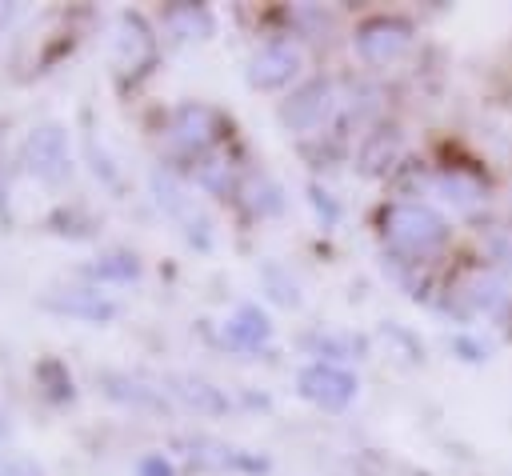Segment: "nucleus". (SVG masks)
Segmentation results:
<instances>
[{"mask_svg": "<svg viewBox=\"0 0 512 476\" xmlns=\"http://www.w3.org/2000/svg\"><path fill=\"white\" fill-rule=\"evenodd\" d=\"M384 236L412 256H428L448 240V224L428 204H392L384 208Z\"/></svg>", "mask_w": 512, "mask_h": 476, "instance_id": "nucleus-1", "label": "nucleus"}, {"mask_svg": "<svg viewBox=\"0 0 512 476\" xmlns=\"http://www.w3.org/2000/svg\"><path fill=\"white\" fill-rule=\"evenodd\" d=\"M356 48L364 60L372 64H388L396 56H404L412 48V24L408 20H396V16H380V20H368L356 36Z\"/></svg>", "mask_w": 512, "mask_h": 476, "instance_id": "nucleus-2", "label": "nucleus"}, {"mask_svg": "<svg viewBox=\"0 0 512 476\" xmlns=\"http://www.w3.org/2000/svg\"><path fill=\"white\" fill-rule=\"evenodd\" d=\"M436 192L456 208V212H476L484 204V184L464 172V168H452V172H440L436 176Z\"/></svg>", "mask_w": 512, "mask_h": 476, "instance_id": "nucleus-3", "label": "nucleus"}, {"mask_svg": "<svg viewBox=\"0 0 512 476\" xmlns=\"http://www.w3.org/2000/svg\"><path fill=\"white\" fill-rule=\"evenodd\" d=\"M304 392L312 396V400H320V404H344L352 392H356V380L348 376V372H340V368H308L304 372Z\"/></svg>", "mask_w": 512, "mask_h": 476, "instance_id": "nucleus-4", "label": "nucleus"}, {"mask_svg": "<svg viewBox=\"0 0 512 476\" xmlns=\"http://www.w3.org/2000/svg\"><path fill=\"white\" fill-rule=\"evenodd\" d=\"M292 72H296V52H292L288 44L264 48V52L256 56V64H252L256 84H280V80H288Z\"/></svg>", "mask_w": 512, "mask_h": 476, "instance_id": "nucleus-5", "label": "nucleus"}, {"mask_svg": "<svg viewBox=\"0 0 512 476\" xmlns=\"http://www.w3.org/2000/svg\"><path fill=\"white\" fill-rule=\"evenodd\" d=\"M468 300L484 312V316H500L508 308V284L500 276H476L468 284Z\"/></svg>", "mask_w": 512, "mask_h": 476, "instance_id": "nucleus-6", "label": "nucleus"}]
</instances>
